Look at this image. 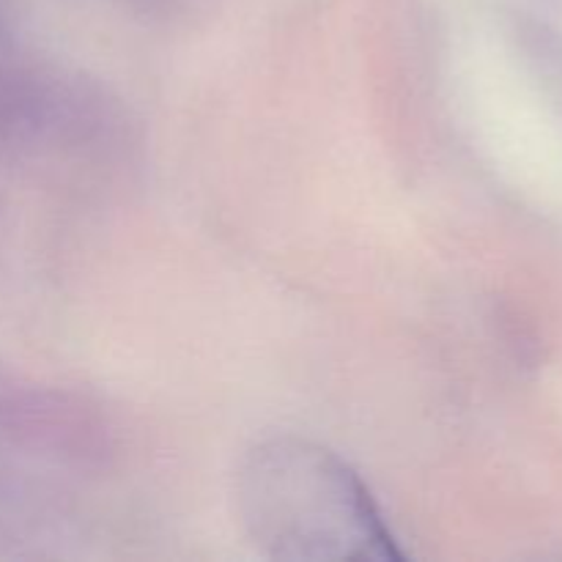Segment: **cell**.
<instances>
[{
  "label": "cell",
  "instance_id": "obj_1",
  "mask_svg": "<svg viewBox=\"0 0 562 562\" xmlns=\"http://www.w3.org/2000/svg\"><path fill=\"white\" fill-rule=\"evenodd\" d=\"M239 510L252 541L272 558H404L351 467L300 439L252 450L239 475Z\"/></svg>",
  "mask_w": 562,
  "mask_h": 562
}]
</instances>
